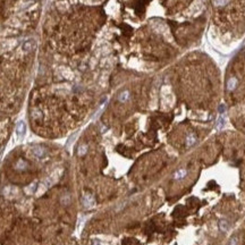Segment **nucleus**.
<instances>
[{"label":"nucleus","mask_w":245,"mask_h":245,"mask_svg":"<svg viewBox=\"0 0 245 245\" xmlns=\"http://www.w3.org/2000/svg\"><path fill=\"white\" fill-rule=\"evenodd\" d=\"M82 202H83V205H84L85 208H92L93 205L95 204L94 197L91 194H89V193L84 194L83 199H82Z\"/></svg>","instance_id":"nucleus-1"},{"label":"nucleus","mask_w":245,"mask_h":245,"mask_svg":"<svg viewBox=\"0 0 245 245\" xmlns=\"http://www.w3.org/2000/svg\"><path fill=\"white\" fill-rule=\"evenodd\" d=\"M25 132H26L25 123H24L23 120H19V121L16 124V134L19 136V137H22V136L25 134Z\"/></svg>","instance_id":"nucleus-2"},{"label":"nucleus","mask_w":245,"mask_h":245,"mask_svg":"<svg viewBox=\"0 0 245 245\" xmlns=\"http://www.w3.org/2000/svg\"><path fill=\"white\" fill-rule=\"evenodd\" d=\"M218 227H219V229L222 232V233H226V232L229 229L228 221L226 219H220L219 222H218Z\"/></svg>","instance_id":"nucleus-3"},{"label":"nucleus","mask_w":245,"mask_h":245,"mask_svg":"<svg viewBox=\"0 0 245 245\" xmlns=\"http://www.w3.org/2000/svg\"><path fill=\"white\" fill-rule=\"evenodd\" d=\"M33 153L35 157H38V158H42L43 156H44V153H45V150L43 149L42 146H39V145H36V146H34L33 148Z\"/></svg>","instance_id":"nucleus-4"},{"label":"nucleus","mask_w":245,"mask_h":245,"mask_svg":"<svg viewBox=\"0 0 245 245\" xmlns=\"http://www.w3.org/2000/svg\"><path fill=\"white\" fill-rule=\"evenodd\" d=\"M128 98H129V92H128V91H123V92L119 93V95H118V100L120 102L127 101Z\"/></svg>","instance_id":"nucleus-5"},{"label":"nucleus","mask_w":245,"mask_h":245,"mask_svg":"<svg viewBox=\"0 0 245 245\" xmlns=\"http://www.w3.org/2000/svg\"><path fill=\"white\" fill-rule=\"evenodd\" d=\"M186 174H187V171H186L185 169H180V170L176 171V174L174 175V178L175 179H182V178L185 177Z\"/></svg>","instance_id":"nucleus-6"},{"label":"nucleus","mask_w":245,"mask_h":245,"mask_svg":"<svg viewBox=\"0 0 245 245\" xmlns=\"http://www.w3.org/2000/svg\"><path fill=\"white\" fill-rule=\"evenodd\" d=\"M33 41H26L25 43H24V45H23V50L25 51V52H30V51L33 49L34 44H33Z\"/></svg>","instance_id":"nucleus-7"},{"label":"nucleus","mask_w":245,"mask_h":245,"mask_svg":"<svg viewBox=\"0 0 245 245\" xmlns=\"http://www.w3.org/2000/svg\"><path fill=\"white\" fill-rule=\"evenodd\" d=\"M86 152H87V146H86L85 144H82V145H80V146H78V149H77V153H78V156H84Z\"/></svg>","instance_id":"nucleus-8"},{"label":"nucleus","mask_w":245,"mask_h":245,"mask_svg":"<svg viewBox=\"0 0 245 245\" xmlns=\"http://www.w3.org/2000/svg\"><path fill=\"white\" fill-rule=\"evenodd\" d=\"M36 186H38V185H36V183H32L31 185L28 186L27 188H26L27 193H28V194H32V193H34V192L36 191Z\"/></svg>","instance_id":"nucleus-9"},{"label":"nucleus","mask_w":245,"mask_h":245,"mask_svg":"<svg viewBox=\"0 0 245 245\" xmlns=\"http://www.w3.org/2000/svg\"><path fill=\"white\" fill-rule=\"evenodd\" d=\"M195 140H196V137H195L194 134H191V135H188V137H187V145L188 146H191V145H193L195 142Z\"/></svg>","instance_id":"nucleus-10"},{"label":"nucleus","mask_w":245,"mask_h":245,"mask_svg":"<svg viewBox=\"0 0 245 245\" xmlns=\"http://www.w3.org/2000/svg\"><path fill=\"white\" fill-rule=\"evenodd\" d=\"M228 245H238V238L236 236L232 237L230 241L228 242Z\"/></svg>","instance_id":"nucleus-11"},{"label":"nucleus","mask_w":245,"mask_h":245,"mask_svg":"<svg viewBox=\"0 0 245 245\" xmlns=\"http://www.w3.org/2000/svg\"><path fill=\"white\" fill-rule=\"evenodd\" d=\"M25 167H26V165L24 163V161L23 160H19V162H18V166H16L17 169H23V168H25Z\"/></svg>","instance_id":"nucleus-12"},{"label":"nucleus","mask_w":245,"mask_h":245,"mask_svg":"<svg viewBox=\"0 0 245 245\" xmlns=\"http://www.w3.org/2000/svg\"><path fill=\"white\" fill-rule=\"evenodd\" d=\"M93 245H100V243H99V242H97V241H95V242H94V244Z\"/></svg>","instance_id":"nucleus-13"}]
</instances>
